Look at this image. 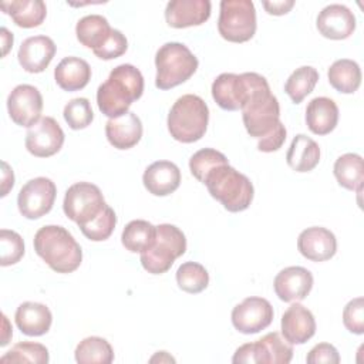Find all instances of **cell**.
Here are the masks:
<instances>
[{"label": "cell", "instance_id": "obj_37", "mask_svg": "<svg viewBox=\"0 0 364 364\" xmlns=\"http://www.w3.org/2000/svg\"><path fill=\"white\" fill-rule=\"evenodd\" d=\"M63 117L68 124V127L77 131V129L87 128L92 122L94 112L90 101L84 97H80V98H73L65 104Z\"/></svg>", "mask_w": 364, "mask_h": 364}, {"label": "cell", "instance_id": "obj_14", "mask_svg": "<svg viewBox=\"0 0 364 364\" xmlns=\"http://www.w3.org/2000/svg\"><path fill=\"white\" fill-rule=\"evenodd\" d=\"M64 139L65 135L60 124L53 117H43L27 129L24 144L31 155L48 158L61 149Z\"/></svg>", "mask_w": 364, "mask_h": 364}, {"label": "cell", "instance_id": "obj_9", "mask_svg": "<svg viewBox=\"0 0 364 364\" xmlns=\"http://www.w3.org/2000/svg\"><path fill=\"white\" fill-rule=\"evenodd\" d=\"M107 206L101 189L91 182H77L71 185L63 202L65 216L80 228L97 219Z\"/></svg>", "mask_w": 364, "mask_h": 364}, {"label": "cell", "instance_id": "obj_20", "mask_svg": "<svg viewBox=\"0 0 364 364\" xmlns=\"http://www.w3.org/2000/svg\"><path fill=\"white\" fill-rule=\"evenodd\" d=\"M209 0H171L165 9V20L173 28L200 26L210 17Z\"/></svg>", "mask_w": 364, "mask_h": 364}, {"label": "cell", "instance_id": "obj_11", "mask_svg": "<svg viewBox=\"0 0 364 364\" xmlns=\"http://www.w3.org/2000/svg\"><path fill=\"white\" fill-rule=\"evenodd\" d=\"M55 195L57 188L51 179L46 176L30 179L18 192V212L26 219H40L53 209Z\"/></svg>", "mask_w": 364, "mask_h": 364}, {"label": "cell", "instance_id": "obj_49", "mask_svg": "<svg viewBox=\"0 0 364 364\" xmlns=\"http://www.w3.org/2000/svg\"><path fill=\"white\" fill-rule=\"evenodd\" d=\"M156 360H159V361H175V358H172L171 355H168V353L166 351H158V354L156 355H154L152 358H151V363H154V361H156Z\"/></svg>", "mask_w": 364, "mask_h": 364}, {"label": "cell", "instance_id": "obj_2", "mask_svg": "<svg viewBox=\"0 0 364 364\" xmlns=\"http://www.w3.org/2000/svg\"><path fill=\"white\" fill-rule=\"evenodd\" d=\"M249 94L243 105L242 119L247 134L253 138H263L280 121V105L272 94L267 80L257 73H243Z\"/></svg>", "mask_w": 364, "mask_h": 364}, {"label": "cell", "instance_id": "obj_36", "mask_svg": "<svg viewBox=\"0 0 364 364\" xmlns=\"http://www.w3.org/2000/svg\"><path fill=\"white\" fill-rule=\"evenodd\" d=\"M50 360L48 350L46 346L33 341H21L14 344L4 355L0 357V363H34V364H47Z\"/></svg>", "mask_w": 364, "mask_h": 364}, {"label": "cell", "instance_id": "obj_39", "mask_svg": "<svg viewBox=\"0 0 364 364\" xmlns=\"http://www.w3.org/2000/svg\"><path fill=\"white\" fill-rule=\"evenodd\" d=\"M115 225H117V215L112 208L107 206L97 219H94L88 225L81 226L80 229L87 239L92 242H102L112 235Z\"/></svg>", "mask_w": 364, "mask_h": 364}, {"label": "cell", "instance_id": "obj_23", "mask_svg": "<svg viewBox=\"0 0 364 364\" xmlns=\"http://www.w3.org/2000/svg\"><path fill=\"white\" fill-rule=\"evenodd\" d=\"M142 122L139 117L128 111L118 118H109L105 124V135L108 142L117 149H129L142 138Z\"/></svg>", "mask_w": 364, "mask_h": 364}, {"label": "cell", "instance_id": "obj_47", "mask_svg": "<svg viewBox=\"0 0 364 364\" xmlns=\"http://www.w3.org/2000/svg\"><path fill=\"white\" fill-rule=\"evenodd\" d=\"M0 38H1V47H3L1 55L6 57L7 53L10 51V48L13 47L14 37H13V33H10L6 27H1V28H0Z\"/></svg>", "mask_w": 364, "mask_h": 364}, {"label": "cell", "instance_id": "obj_32", "mask_svg": "<svg viewBox=\"0 0 364 364\" xmlns=\"http://www.w3.org/2000/svg\"><path fill=\"white\" fill-rule=\"evenodd\" d=\"M156 239V226L144 219L131 220L122 230V246L131 253H142L152 247Z\"/></svg>", "mask_w": 364, "mask_h": 364}, {"label": "cell", "instance_id": "obj_34", "mask_svg": "<svg viewBox=\"0 0 364 364\" xmlns=\"http://www.w3.org/2000/svg\"><path fill=\"white\" fill-rule=\"evenodd\" d=\"M318 81V71L310 65L296 68L284 84V91L294 104H300L316 87Z\"/></svg>", "mask_w": 364, "mask_h": 364}, {"label": "cell", "instance_id": "obj_31", "mask_svg": "<svg viewBox=\"0 0 364 364\" xmlns=\"http://www.w3.org/2000/svg\"><path fill=\"white\" fill-rule=\"evenodd\" d=\"M333 172L340 186L348 191H357L358 193L361 192L364 182V164L358 154L348 152L338 156L334 162Z\"/></svg>", "mask_w": 364, "mask_h": 364}, {"label": "cell", "instance_id": "obj_33", "mask_svg": "<svg viewBox=\"0 0 364 364\" xmlns=\"http://www.w3.org/2000/svg\"><path fill=\"white\" fill-rule=\"evenodd\" d=\"M75 361L80 364H111L114 361V350L111 344L97 336L87 337L80 341L74 351Z\"/></svg>", "mask_w": 364, "mask_h": 364}, {"label": "cell", "instance_id": "obj_21", "mask_svg": "<svg viewBox=\"0 0 364 364\" xmlns=\"http://www.w3.org/2000/svg\"><path fill=\"white\" fill-rule=\"evenodd\" d=\"M57 47L48 36H33L26 38L18 48L17 58L27 73H43L54 58Z\"/></svg>", "mask_w": 364, "mask_h": 364}, {"label": "cell", "instance_id": "obj_10", "mask_svg": "<svg viewBox=\"0 0 364 364\" xmlns=\"http://www.w3.org/2000/svg\"><path fill=\"white\" fill-rule=\"evenodd\" d=\"M293 358V347L277 331L267 333L262 338L240 346L232 358L235 364H289Z\"/></svg>", "mask_w": 364, "mask_h": 364}, {"label": "cell", "instance_id": "obj_12", "mask_svg": "<svg viewBox=\"0 0 364 364\" xmlns=\"http://www.w3.org/2000/svg\"><path fill=\"white\" fill-rule=\"evenodd\" d=\"M273 307L263 297L250 296L232 310V324L242 334H256L273 321Z\"/></svg>", "mask_w": 364, "mask_h": 364}, {"label": "cell", "instance_id": "obj_5", "mask_svg": "<svg viewBox=\"0 0 364 364\" xmlns=\"http://www.w3.org/2000/svg\"><path fill=\"white\" fill-rule=\"evenodd\" d=\"M209 122V108L206 102L195 94L179 97L168 114V131L171 136L183 144L199 141Z\"/></svg>", "mask_w": 364, "mask_h": 364}, {"label": "cell", "instance_id": "obj_13", "mask_svg": "<svg viewBox=\"0 0 364 364\" xmlns=\"http://www.w3.org/2000/svg\"><path fill=\"white\" fill-rule=\"evenodd\" d=\"M7 111L11 121L20 127H33L41 118V92L30 84H20L7 97Z\"/></svg>", "mask_w": 364, "mask_h": 364}, {"label": "cell", "instance_id": "obj_25", "mask_svg": "<svg viewBox=\"0 0 364 364\" xmlns=\"http://www.w3.org/2000/svg\"><path fill=\"white\" fill-rule=\"evenodd\" d=\"M338 122V107L327 97L313 98L306 108V124L316 135L330 134Z\"/></svg>", "mask_w": 364, "mask_h": 364}, {"label": "cell", "instance_id": "obj_3", "mask_svg": "<svg viewBox=\"0 0 364 364\" xmlns=\"http://www.w3.org/2000/svg\"><path fill=\"white\" fill-rule=\"evenodd\" d=\"M34 250L57 273H73L82 262V250L74 236L63 226L47 225L34 235Z\"/></svg>", "mask_w": 364, "mask_h": 364}, {"label": "cell", "instance_id": "obj_28", "mask_svg": "<svg viewBox=\"0 0 364 364\" xmlns=\"http://www.w3.org/2000/svg\"><path fill=\"white\" fill-rule=\"evenodd\" d=\"M0 7L3 13L11 17L16 26L23 28L38 27L47 16V7L43 0L1 1Z\"/></svg>", "mask_w": 364, "mask_h": 364}, {"label": "cell", "instance_id": "obj_43", "mask_svg": "<svg viewBox=\"0 0 364 364\" xmlns=\"http://www.w3.org/2000/svg\"><path fill=\"white\" fill-rule=\"evenodd\" d=\"M306 361L309 364H338L340 363V355L337 348L333 344L328 343H320L316 344L307 354Z\"/></svg>", "mask_w": 364, "mask_h": 364}, {"label": "cell", "instance_id": "obj_41", "mask_svg": "<svg viewBox=\"0 0 364 364\" xmlns=\"http://www.w3.org/2000/svg\"><path fill=\"white\" fill-rule=\"evenodd\" d=\"M343 323L350 333H364V299L355 297L350 300L343 310Z\"/></svg>", "mask_w": 364, "mask_h": 364}, {"label": "cell", "instance_id": "obj_38", "mask_svg": "<svg viewBox=\"0 0 364 364\" xmlns=\"http://www.w3.org/2000/svg\"><path fill=\"white\" fill-rule=\"evenodd\" d=\"M222 164H229L228 162V158L213 149V148H203V149H199L198 152H195L191 159H189V169H191V173L199 181V182H203L206 173L218 166V165H222Z\"/></svg>", "mask_w": 364, "mask_h": 364}, {"label": "cell", "instance_id": "obj_17", "mask_svg": "<svg viewBox=\"0 0 364 364\" xmlns=\"http://www.w3.org/2000/svg\"><path fill=\"white\" fill-rule=\"evenodd\" d=\"M316 26L318 33L330 40L348 38L355 30L354 13L343 4H328L317 16Z\"/></svg>", "mask_w": 364, "mask_h": 364}, {"label": "cell", "instance_id": "obj_27", "mask_svg": "<svg viewBox=\"0 0 364 364\" xmlns=\"http://www.w3.org/2000/svg\"><path fill=\"white\" fill-rule=\"evenodd\" d=\"M320 161V148L314 139L304 134H299L293 138L287 154L286 162L296 172H310Z\"/></svg>", "mask_w": 364, "mask_h": 364}, {"label": "cell", "instance_id": "obj_40", "mask_svg": "<svg viewBox=\"0 0 364 364\" xmlns=\"http://www.w3.org/2000/svg\"><path fill=\"white\" fill-rule=\"evenodd\" d=\"M24 256L23 237L9 229L0 230V264L3 267L16 264Z\"/></svg>", "mask_w": 364, "mask_h": 364}, {"label": "cell", "instance_id": "obj_45", "mask_svg": "<svg viewBox=\"0 0 364 364\" xmlns=\"http://www.w3.org/2000/svg\"><path fill=\"white\" fill-rule=\"evenodd\" d=\"M264 10L272 16H283L287 14L293 6L294 0H273V1H262Z\"/></svg>", "mask_w": 364, "mask_h": 364}, {"label": "cell", "instance_id": "obj_7", "mask_svg": "<svg viewBox=\"0 0 364 364\" xmlns=\"http://www.w3.org/2000/svg\"><path fill=\"white\" fill-rule=\"evenodd\" d=\"M186 252L183 232L171 223L156 226V239L151 249L141 253V264L151 274L166 273L173 262Z\"/></svg>", "mask_w": 364, "mask_h": 364}, {"label": "cell", "instance_id": "obj_44", "mask_svg": "<svg viewBox=\"0 0 364 364\" xmlns=\"http://www.w3.org/2000/svg\"><path fill=\"white\" fill-rule=\"evenodd\" d=\"M286 127L283 125L282 121L277 122V125L263 138L259 139L257 142V149L262 152H274L279 151L284 141H286Z\"/></svg>", "mask_w": 364, "mask_h": 364}, {"label": "cell", "instance_id": "obj_29", "mask_svg": "<svg viewBox=\"0 0 364 364\" xmlns=\"http://www.w3.org/2000/svg\"><path fill=\"white\" fill-rule=\"evenodd\" d=\"M111 26L104 16L88 14L78 20L75 26L77 40L87 48L98 50L111 36Z\"/></svg>", "mask_w": 364, "mask_h": 364}, {"label": "cell", "instance_id": "obj_18", "mask_svg": "<svg viewBox=\"0 0 364 364\" xmlns=\"http://www.w3.org/2000/svg\"><path fill=\"white\" fill-rule=\"evenodd\" d=\"M297 249L307 260L326 262L336 255L337 239L331 230L321 226H311L299 235Z\"/></svg>", "mask_w": 364, "mask_h": 364}, {"label": "cell", "instance_id": "obj_35", "mask_svg": "<svg viewBox=\"0 0 364 364\" xmlns=\"http://www.w3.org/2000/svg\"><path fill=\"white\" fill-rule=\"evenodd\" d=\"M176 283L181 290L198 294L208 287L209 273L200 263L185 262L176 270Z\"/></svg>", "mask_w": 364, "mask_h": 364}, {"label": "cell", "instance_id": "obj_4", "mask_svg": "<svg viewBox=\"0 0 364 364\" xmlns=\"http://www.w3.org/2000/svg\"><path fill=\"white\" fill-rule=\"evenodd\" d=\"M202 183L206 185L210 196L229 212L246 210L253 200L255 189L250 179L229 164L212 168Z\"/></svg>", "mask_w": 364, "mask_h": 364}, {"label": "cell", "instance_id": "obj_19", "mask_svg": "<svg viewBox=\"0 0 364 364\" xmlns=\"http://www.w3.org/2000/svg\"><path fill=\"white\" fill-rule=\"evenodd\" d=\"M282 334L290 344H304L316 334L313 313L303 304L294 301L282 316Z\"/></svg>", "mask_w": 364, "mask_h": 364}, {"label": "cell", "instance_id": "obj_30", "mask_svg": "<svg viewBox=\"0 0 364 364\" xmlns=\"http://www.w3.org/2000/svg\"><path fill=\"white\" fill-rule=\"evenodd\" d=\"M330 85L343 94H353L361 85V70L354 60L341 58L334 61L327 71Z\"/></svg>", "mask_w": 364, "mask_h": 364}, {"label": "cell", "instance_id": "obj_26", "mask_svg": "<svg viewBox=\"0 0 364 364\" xmlns=\"http://www.w3.org/2000/svg\"><path fill=\"white\" fill-rule=\"evenodd\" d=\"M54 80L64 91L71 92L82 90L91 80V67L80 57H65L57 64L54 70Z\"/></svg>", "mask_w": 364, "mask_h": 364}, {"label": "cell", "instance_id": "obj_8", "mask_svg": "<svg viewBox=\"0 0 364 364\" xmlns=\"http://www.w3.org/2000/svg\"><path fill=\"white\" fill-rule=\"evenodd\" d=\"M256 9L250 0H222L218 31L226 41L246 43L256 33Z\"/></svg>", "mask_w": 364, "mask_h": 364}, {"label": "cell", "instance_id": "obj_1", "mask_svg": "<svg viewBox=\"0 0 364 364\" xmlns=\"http://www.w3.org/2000/svg\"><path fill=\"white\" fill-rule=\"evenodd\" d=\"M144 77L132 64H119L97 90L100 111L108 118H118L128 112L131 104L142 97Z\"/></svg>", "mask_w": 364, "mask_h": 364}, {"label": "cell", "instance_id": "obj_15", "mask_svg": "<svg viewBox=\"0 0 364 364\" xmlns=\"http://www.w3.org/2000/svg\"><path fill=\"white\" fill-rule=\"evenodd\" d=\"M273 287L282 301H300L304 300L313 289V274L306 267L289 266L276 274Z\"/></svg>", "mask_w": 364, "mask_h": 364}, {"label": "cell", "instance_id": "obj_24", "mask_svg": "<svg viewBox=\"0 0 364 364\" xmlns=\"http://www.w3.org/2000/svg\"><path fill=\"white\" fill-rule=\"evenodd\" d=\"M18 330L30 337H38L46 334L53 323V314L50 309L43 303L24 301L14 314Z\"/></svg>", "mask_w": 364, "mask_h": 364}, {"label": "cell", "instance_id": "obj_48", "mask_svg": "<svg viewBox=\"0 0 364 364\" xmlns=\"http://www.w3.org/2000/svg\"><path fill=\"white\" fill-rule=\"evenodd\" d=\"M1 318H3V336H1V341H0V346L1 347H4L7 343H9V340L11 338V336H13V328L10 327V324H9V320H7V317L4 316V314H1Z\"/></svg>", "mask_w": 364, "mask_h": 364}, {"label": "cell", "instance_id": "obj_6", "mask_svg": "<svg viewBox=\"0 0 364 364\" xmlns=\"http://www.w3.org/2000/svg\"><path fill=\"white\" fill-rule=\"evenodd\" d=\"M199 61L182 43H165L155 55V85L159 90H171L188 81L198 70Z\"/></svg>", "mask_w": 364, "mask_h": 364}, {"label": "cell", "instance_id": "obj_42", "mask_svg": "<svg viewBox=\"0 0 364 364\" xmlns=\"http://www.w3.org/2000/svg\"><path fill=\"white\" fill-rule=\"evenodd\" d=\"M127 48H128L127 37L119 30L112 28L108 40L98 50H94L92 53L101 60H114L125 54Z\"/></svg>", "mask_w": 364, "mask_h": 364}, {"label": "cell", "instance_id": "obj_22", "mask_svg": "<svg viewBox=\"0 0 364 364\" xmlns=\"http://www.w3.org/2000/svg\"><path fill=\"white\" fill-rule=\"evenodd\" d=\"M145 189L155 196H168L181 185V171L171 161H156L151 164L144 175Z\"/></svg>", "mask_w": 364, "mask_h": 364}, {"label": "cell", "instance_id": "obj_46", "mask_svg": "<svg viewBox=\"0 0 364 364\" xmlns=\"http://www.w3.org/2000/svg\"><path fill=\"white\" fill-rule=\"evenodd\" d=\"M1 165H3V171H1V193H0V196L4 198L9 193V191L14 186V173L7 162L3 161Z\"/></svg>", "mask_w": 364, "mask_h": 364}, {"label": "cell", "instance_id": "obj_16", "mask_svg": "<svg viewBox=\"0 0 364 364\" xmlns=\"http://www.w3.org/2000/svg\"><path fill=\"white\" fill-rule=\"evenodd\" d=\"M249 88L243 74L223 73L212 82V98L226 111H239L247 100Z\"/></svg>", "mask_w": 364, "mask_h": 364}]
</instances>
